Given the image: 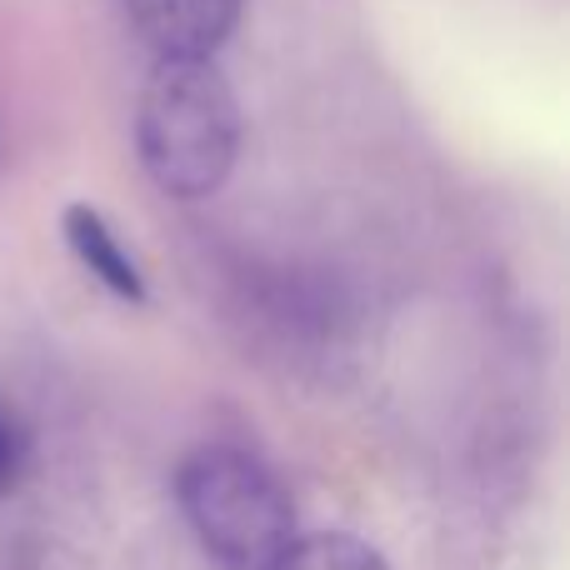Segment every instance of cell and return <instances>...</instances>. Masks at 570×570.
Returning a JSON list of instances; mask_svg holds the SVG:
<instances>
[{"label": "cell", "mask_w": 570, "mask_h": 570, "mask_svg": "<svg viewBox=\"0 0 570 570\" xmlns=\"http://www.w3.org/2000/svg\"><path fill=\"white\" fill-rule=\"evenodd\" d=\"M136 150L170 200H206L240 156V106L216 56L156 60L136 106Z\"/></svg>", "instance_id": "1"}, {"label": "cell", "mask_w": 570, "mask_h": 570, "mask_svg": "<svg viewBox=\"0 0 570 570\" xmlns=\"http://www.w3.org/2000/svg\"><path fill=\"white\" fill-rule=\"evenodd\" d=\"M176 505L220 570H271L295 541L291 491L236 445H200L176 471Z\"/></svg>", "instance_id": "2"}, {"label": "cell", "mask_w": 570, "mask_h": 570, "mask_svg": "<svg viewBox=\"0 0 570 570\" xmlns=\"http://www.w3.org/2000/svg\"><path fill=\"white\" fill-rule=\"evenodd\" d=\"M126 20L156 60L216 56L240 26L246 0H120Z\"/></svg>", "instance_id": "3"}, {"label": "cell", "mask_w": 570, "mask_h": 570, "mask_svg": "<svg viewBox=\"0 0 570 570\" xmlns=\"http://www.w3.org/2000/svg\"><path fill=\"white\" fill-rule=\"evenodd\" d=\"M60 230H66V246L70 256L80 261V266L90 271L100 285H106L116 301L126 305H146V276H140L136 256H130L126 246H120V236L110 230V220L100 216L90 200H70L66 210H60Z\"/></svg>", "instance_id": "4"}, {"label": "cell", "mask_w": 570, "mask_h": 570, "mask_svg": "<svg viewBox=\"0 0 570 570\" xmlns=\"http://www.w3.org/2000/svg\"><path fill=\"white\" fill-rule=\"evenodd\" d=\"M271 570H391V561L361 535L321 531V535H295Z\"/></svg>", "instance_id": "5"}, {"label": "cell", "mask_w": 570, "mask_h": 570, "mask_svg": "<svg viewBox=\"0 0 570 570\" xmlns=\"http://www.w3.org/2000/svg\"><path fill=\"white\" fill-rule=\"evenodd\" d=\"M26 435H20V425L10 421L6 411H0V495L16 491L20 475H26Z\"/></svg>", "instance_id": "6"}]
</instances>
